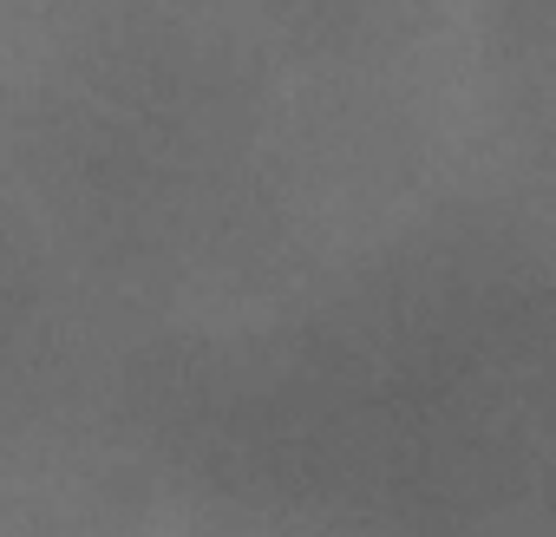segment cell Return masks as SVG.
Listing matches in <instances>:
<instances>
[{
    "label": "cell",
    "mask_w": 556,
    "mask_h": 537,
    "mask_svg": "<svg viewBox=\"0 0 556 537\" xmlns=\"http://www.w3.org/2000/svg\"><path fill=\"white\" fill-rule=\"evenodd\" d=\"M164 537H223V517H216V524H190V517H184V524L164 530ZM275 537H315V530H308V524H275Z\"/></svg>",
    "instance_id": "1"
}]
</instances>
